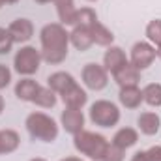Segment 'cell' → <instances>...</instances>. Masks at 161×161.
<instances>
[{"mask_svg": "<svg viewBox=\"0 0 161 161\" xmlns=\"http://www.w3.org/2000/svg\"><path fill=\"white\" fill-rule=\"evenodd\" d=\"M32 161H45V159H40V158H38V159H32Z\"/></svg>", "mask_w": 161, "mask_h": 161, "instance_id": "obj_36", "label": "cell"}, {"mask_svg": "<svg viewBox=\"0 0 161 161\" xmlns=\"http://www.w3.org/2000/svg\"><path fill=\"white\" fill-rule=\"evenodd\" d=\"M32 103L40 105L43 109H51V107L56 105V92H53L49 86L47 88L45 86H40V90H38V94H36V97H34Z\"/></svg>", "mask_w": 161, "mask_h": 161, "instance_id": "obj_22", "label": "cell"}, {"mask_svg": "<svg viewBox=\"0 0 161 161\" xmlns=\"http://www.w3.org/2000/svg\"><path fill=\"white\" fill-rule=\"evenodd\" d=\"M0 6H4V0H0Z\"/></svg>", "mask_w": 161, "mask_h": 161, "instance_id": "obj_37", "label": "cell"}, {"mask_svg": "<svg viewBox=\"0 0 161 161\" xmlns=\"http://www.w3.org/2000/svg\"><path fill=\"white\" fill-rule=\"evenodd\" d=\"M86 99H88V96H86V92L80 88L79 84L71 86L68 92L62 94V101H64L66 107H69V109H82V105L86 103Z\"/></svg>", "mask_w": 161, "mask_h": 161, "instance_id": "obj_14", "label": "cell"}, {"mask_svg": "<svg viewBox=\"0 0 161 161\" xmlns=\"http://www.w3.org/2000/svg\"><path fill=\"white\" fill-rule=\"evenodd\" d=\"M88 2H96V0H88Z\"/></svg>", "mask_w": 161, "mask_h": 161, "instance_id": "obj_38", "label": "cell"}, {"mask_svg": "<svg viewBox=\"0 0 161 161\" xmlns=\"http://www.w3.org/2000/svg\"><path fill=\"white\" fill-rule=\"evenodd\" d=\"M120 103L125 109H137L142 103V92L137 86H125L120 90Z\"/></svg>", "mask_w": 161, "mask_h": 161, "instance_id": "obj_17", "label": "cell"}, {"mask_svg": "<svg viewBox=\"0 0 161 161\" xmlns=\"http://www.w3.org/2000/svg\"><path fill=\"white\" fill-rule=\"evenodd\" d=\"M73 144L75 148L79 150L82 156L90 158L94 161H101L107 148H109V142L103 135L99 133H92V131H79L77 135H73Z\"/></svg>", "mask_w": 161, "mask_h": 161, "instance_id": "obj_2", "label": "cell"}, {"mask_svg": "<svg viewBox=\"0 0 161 161\" xmlns=\"http://www.w3.org/2000/svg\"><path fill=\"white\" fill-rule=\"evenodd\" d=\"M56 4V11H58V17L64 25H73L75 23V6H73V0H53Z\"/></svg>", "mask_w": 161, "mask_h": 161, "instance_id": "obj_19", "label": "cell"}, {"mask_svg": "<svg viewBox=\"0 0 161 161\" xmlns=\"http://www.w3.org/2000/svg\"><path fill=\"white\" fill-rule=\"evenodd\" d=\"M15 2H19V0H4V4H15Z\"/></svg>", "mask_w": 161, "mask_h": 161, "instance_id": "obj_34", "label": "cell"}, {"mask_svg": "<svg viewBox=\"0 0 161 161\" xmlns=\"http://www.w3.org/2000/svg\"><path fill=\"white\" fill-rule=\"evenodd\" d=\"M69 41L77 51H88L92 47V43H94L88 26H75L73 32L69 34Z\"/></svg>", "mask_w": 161, "mask_h": 161, "instance_id": "obj_13", "label": "cell"}, {"mask_svg": "<svg viewBox=\"0 0 161 161\" xmlns=\"http://www.w3.org/2000/svg\"><path fill=\"white\" fill-rule=\"evenodd\" d=\"M114 75V80L120 84V88H125V86H137V82L141 80V71L133 66V64H124L118 71L113 73Z\"/></svg>", "mask_w": 161, "mask_h": 161, "instance_id": "obj_10", "label": "cell"}, {"mask_svg": "<svg viewBox=\"0 0 161 161\" xmlns=\"http://www.w3.org/2000/svg\"><path fill=\"white\" fill-rule=\"evenodd\" d=\"M11 45H13V38L9 36V32L6 28H0V54L9 53Z\"/></svg>", "mask_w": 161, "mask_h": 161, "instance_id": "obj_27", "label": "cell"}, {"mask_svg": "<svg viewBox=\"0 0 161 161\" xmlns=\"http://www.w3.org/2000/svg\"><path fill=\"white\" fill-rule=\"evenodd\" d=\"M8 32L13 38V43H25L34 36V26L28 19H17L9 25Z\"/></svg>", "mask_w": 161, "mask_h": 161, "instance_id": "obj_9", "label": "cell"}, {"mask_svg": "<svg viewBox=\"0 0 161 161\" xmlns=\"http://www.w3.org/2000/svg\"><path fill=\"white\" fill-rule=\"evenodd\" d=\"M9 80H11V71H9V68L4 66V64H0V90L6 88V86L9 84Z\"/></svg>", "mask_w": 161, "mask_h": 161, "instance_id": "obj_28", "label": "cell"}, {"mask_svg": "<svg viewBox=\"0 0 161 161\" xmlns=\"http://www.w3.org/2000/svg\"><path fill=\"white\" fill-rule=\"evenodd\" d=\"M142 101H146L152 107H161V84L152 82V84L144 86V90H142Z\"/></svg>", "mask_w": 161, "mask_h": 161, "instance_id": "obj_23", "label": "cell"}, {"mask_svg": "<svg viewBox=\"0 0 161 161\" xmlns=\"http://www.w3.org/2000/svg\"><path fill=\"white\" fill-rule=\"evenodd\" d=\"M146 38L152 43H156V45L161 43V19H154V21L148 23V26H146Z\"/></svg>", "mask_w": 161, "mask_h": 161, "instance_id": "obj_25", "label": "cell"}, {"mask_svg": "<svg viewBox=\"0 0 161 161\" xmlns=\"http://www.w3.org/2000/svg\"><path fill=\"white\" fill-rule=\"evenodd\" d=\"M131 161H150V159H148V154L146 152H137V154H133Z\"/></svg>", "mask_w": 161, "mask_h": 161, "instance_id": "obj_30", "label": "cell"}, {"mask_svg": "<svg viewBox=\"0 0 161 161\" xmlns=\"http://www.w3.org/2000/svg\"><path fill=\"white\" fill-rule=\"evenodd\" d=\"M159 116L156 113H142L139 116V129L144 133V135H156L159 131Z\"/></svg>", "mask_w": 161, "mask_h": 161, "instance_id": "obj_21", "label": "cell"}, {"mask_svg": "<svg viewBox=\"0 0 161 161\" xmlns=\"http://www.w3.org/2000/svg\"><path fill=\"white\" fill-rule=\"evenodd\" d=\"M47 82H49V88L53 90V92H56V94H64V92H68L71 86H75L77 82H75V79L69 75V73H66V71H56V73H53L49 79H47Z\"/></svg>", "mask_w": 161, "mask_h": 161, "instance_id": "obj_12", "label": "cell"}, {"mask_svg": "<svg viewBox=\"0 0 161 161\" xmlns=\"http://www.w3.org/2000/svg\"><path fill=\"white\" fill-rule=\"evenodd\" d=\"M60 120H62L64 129L68 133H71V135H77L79 131H82V127H84V116H82L80 109H69V107L64 109Z\"/></svg>", "mask_w": 161, "mask_h": 161, "instance_id": "obj_8", "label": "cell"}, {"mask_svg": "<svg viewBox=\"0 0 161 161\" xmlns=\"http://www.w3.org/2000/svg\"><path fill=\"white\" fill-rule=\"evenodd\" d=\"M156 60V49L146 43V41H139L131 47V64L141 71L146 69L148 66H152V62Z\"/></svg>", "mask_w": 161, "mask_h": 161, "instance_id": "obj_7", "label": "cell"}, {"mask_svg": "<svg viewBox=\"0 0 161 161\" xmlns=\"http://www.w3.org/2000/svg\"><path fill=\"white\" fill-rule=\"evenodd\" d=\"M96 21H97L96 11L90 9V8H82V9H77V13H75V23H73V26H90V25L96 23Z\"/></svg>", "mask_w": 161, "mask_h": 161, "instance_id": "obj_24", "label": "cell"}, {"mask_svg": "<svg viewBox=\"0 0 161 161\" xmlns=\"http://www.w3.org/2000/svg\"><path fill=\"white\" fill-rule=\"evenodd\" d=\"M38 4H47V2H51V0H36Z\"/></svg>", "mask_w": 161, "mask_h": 161, "instance_id": "obj_35", "label": "cell"}, {"mask_svg": "<svg viewBox=\"0 0 161 161\" xmlns=\"http://www.w3.org/2000/svg\"><path fill=\"white\" fill-rule=\"evenodd\" d=\"M101 161H124V150L118 148V146H114V144L111 142Z\"/></svg>", "mask_w": 161, "mask_h": 161, "instance_id": "obj_26", "label": "cell"}, {"mask_svg": "<svg viewBox=\"0 0 161 161\" xmlns=\"http://www.w3.org/2000/svg\"><path fill=\"white\" fill-rule=\"evenodd\" d=\"M156 56H159V58H161V43L158 45V51H156Z\"/></svg>", "mask_w": 161, "mask_h": 161, "instance_id": "obj_33", "label": "cell"}, {"mask_svg": "<svg viewBox=\"0 0 161 161\" xmlns=\"http://www.w3.org/2000/svg\"><path fill=\"white\" fill-rule=\"evenodd\" d=\"M38 90H40V84L34 79H21L15 86V96L23 101H34Z\"/></svg>", "mask_w": 161, "mask_h": 161, "instance_id": "obj_15", "label": "cell"}, {"mask_svg": "<svg viewBox=\"0 0 161 161\" xmlns=\"http://www.w3.org/2000/svg\"><path fill=\"white\" fill-rule=\"evenodd\" d=\"M107 69L99 64H86L82 68V82L90 90H103L107 86Z\"/></svg>", "mask_w": 161, "mask_h": 161, "instance_id": "obj_6", "label": "cell"}, {"mask_svg": "<svg viewBox=\"0 0 161 161\" xmlns=\"http://www.w3.org/2000/svg\"><path fill=\"white\" fill-rule=\"evenodd\" d=\"M41 58L47 64H60L68 56L69 34L62 25L51 23L41 28Z\"/></svg>", "mask_w": 161, "mask_h": 161, "instance_id": "obj_1", "label": "cell"}, {"mask_svg": "<svg viewBox=\"0 0 161 161\" xmlns=\"http://www.w3.org/2000/svg\"><path fill=\"white\" fill-rule=\"evenodd\" d=\"M62 161H82V159H79V158H66V159H62Z\"/></svg>", "mask_w": 161, "mask_h": 161, "instance_id": "obj_31", "label": "cell"}, {"mask_svg": "<svg viewBox=\"0 0 161 161\" xmlns=\"http://www.w3.org/2000/svg\"><path fill=\"white\" fill-rule=\"evenodd\" d=\"M2 111H4V97L0 96V113H2Z\"/></svg>", "mask_w": 161, "mask_h": 161, "instance_id": "obj_32", "label": "cell"}, {"mask_svg": "<svg viewBox=\"0 0 161 161\" xmlns=\"http://www.w3.org/2000/svg\"><path fill=\"white\" fill-rule=\"evenodd\" d=\"M90 120L99 127H113L120 120V111L114 103L99 99L90 107Z\"/></svg>", "mask_w": 161, "mask_h": 161, "instance_id": "obj_4", "label": "cell"}, {"mask_svg": "<svg viewBox=\"0 0 161 161\" xmlns=\"http://www.w3.org/2000/svg\"><path fill=\"white\" fill-rule=\"evenodd\" d=\"M124 64H127V58H125V53L122 51L120 47H109L105 56H103V68L111 73L118 71Z\"/></svg>", "mask_w": 161, "mask_h": 161, "instance_id": "obj_11", "label": "cell"}, {"mask_svg": "<svg viewBox=\"0 0 161 161\" xmlns=\"http://www.w3.org/2000/svg\"><path fill=\"white\" fill-rule=\"evenodd\" d=\"M26 129L28 133L43 142H53L58 137V125L51 116L43 114V113H32L26 118Z\"/></svg>", "mask_w": 161, "mask_h": 161, "instance_id": "obj_3", "label": "cell"}, {"mask_svg": "<svg viewBox=\"0 0 161 161\" xmlns=\"http://www.w3.org/2000/svg\"><path fill=\"white\" fill-rule=\"evenodd\" d=\"M137 141H139V133L133 127H122L120 131H116V135L113 137V144L122 148V150L131 148L133 144H137Z\"/></svg>", "mask_w": 161, "mask_h": 161, "instance_id": "obj_16", "label": "cell"}, {"mask_svg": "<svg viewBox=\"0 0 161 161\" xmlns=\"http://www.w3.org/2000/svg\"><path fill=\"white\" fill-rule=\"evenodd\" d=\"M21 139L17 135V131L13 129H4L0 131V154H11L17 150Z\"/></svg>", "mask_w": 161, "mask_h": 161, "instance_id": "obj_20", "label": "cell"}, {"mask_svg": "<svg viewBox=\"0 0 161 161\" xmlns=\"http://www.w3.org/2000/svg\"><path fill=\"white\" fill-rule=\"evenodd\" d=\"M88 28H90V34H92V40H94V43H97V45L107 47V45H111V43H113V40H114L113 32H111V30H107V28H105L99 21L92 23Z\"/></svg>", "mask_w": 161, "mask_h": 161, "instance_id": "obj_18", "label": "cell"}, {"mask_svg": "<svg viewBox=\"0 0 161 161\" xmlns=\"http://www.w3.org/2000/svg\"><path fill=\"white\" fill-rule=\"evenodd\" d=\"M146 154L150 161H161V146H152L150 150H146Z\"/></svg>", "mask_w": 161, "mask_h": 161, "instance_id": "obj_29", "label": "cell"}, {"mask_svg": "<svg viewBox=\"0 0 161 161\" xmlns=\"http://www.w3.org/2000/svg\"><path fill=\"white\" fill-rule=\"evenodd\" d=\"M40 62H41V53L36 51L34 47H23L17 51L13 66L15 71L19 75H34L40 69Z\"/></svg>", "mask_w": 161, "mask_h": 161, "instance_id": "obj_5", "label": "cell"}]
</instances>
